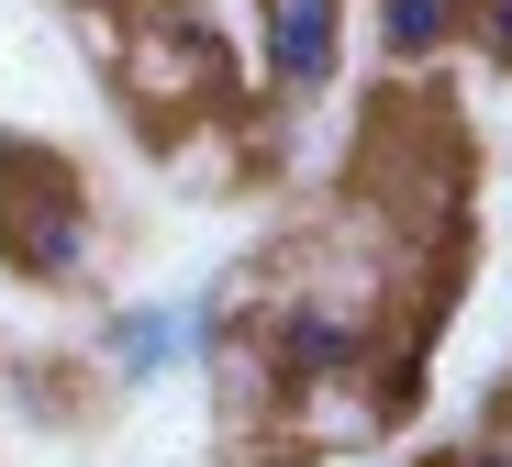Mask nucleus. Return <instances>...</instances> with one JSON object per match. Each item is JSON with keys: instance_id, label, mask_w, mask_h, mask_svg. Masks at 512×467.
I'll return each instance as SVG.
<instances>
[{"instance_id": "1", "label": "nucleus", "mask_w": 512, "mask_h": 467, "mask_svg": "<svg viewBox=\"0 0 512 467\" xmlns=\"http://www.w3.org/2000/svg\"><path fill=\"white\" fill-rule=\"evenodd\" d=\"M0 256H12L34 290H90V267H101V212L90 190L56 167V156H12L0 167Z\"/></svg>"}, {"instance_id": "2", "label": "nucleus", "mask_w": 512, "mask_h": 467, "mask_svg": "<svg viewBox=\"0 0 512 467\" xmlns=\"http://www.w3.org/2000/svg\"><path fill=\"white\" fill-rule=\"evenodd\" d=\"M234 334H245V301L179 290V301H123V312H101L90 356H101L112 390H156V379H179V367H212Z\"/></svg>"}, {"instance_id": "3", "label": "nucleus", "mask_w": 512, "mask_h": 467, "mask_svg": "<svg viewBox=\"0 0 512 467\" xmlns=\"http://www.w3.org/2000/svg\"><path fill=\"white\" fill-rule=\"evenodd\" d=\"M256 356H268V379H279V401H290V390H312V379H357V367L379 356V323H368L357 301L290 290L268 323H256Z\"/></svg>"}, {"instance_id": "4", "label": "nucleus", "mask_w": 512, "mask_h": 467, "mask_svg": "<svg viewBox=\"0 0 512 467\" xmlns=\"http://www.w3.org/2000/svg\"><path fill=\"white\" fill-rule=\"evenodd\" d=\"M346 67V0H256V78L279 101H323Z\"/></svg>"}, {"instance_id": "5", "label": "nucleus", "mask_w": 512, "mask_h": 467, "mask_svg": "<svg viewBox=\"0 0 512 467\" xmlns=\"http://www.w3.org/2000/svg\"><path fill=\"white\" fill-rule=\"evenodd\" d=\"M468 23V0H379V56L390 67H435Z\"/></svg>"}, {"instance_id": "6", "label": "nucleus", "mask_w": 512, "mask_h": 467, "mask_svg": "<svg viewBox=\"0 0 512 467\" xmlns=\"http://www.w3.org/2000/svg\"><path fill=\"white\" fill-rule=\"evenodd\" d=\"M468 45H479V67L490 78H512V0H468V23H457Z\"/></svg>"}, {"instance_id": "7", "label": "nucleus", "mask_w": 512, "mask_h": 467, "mask_svg": "<svg viewBox=\"0 0 512 467\" xmlns=\"http://www.w3.org/2000/svg\"><path fill=\"white\" fill-rule=\"evenodd\" d=\"M423 467H512V445H490V434H479V445H457V456H423Z\"/></svg>"}]
</instances>
